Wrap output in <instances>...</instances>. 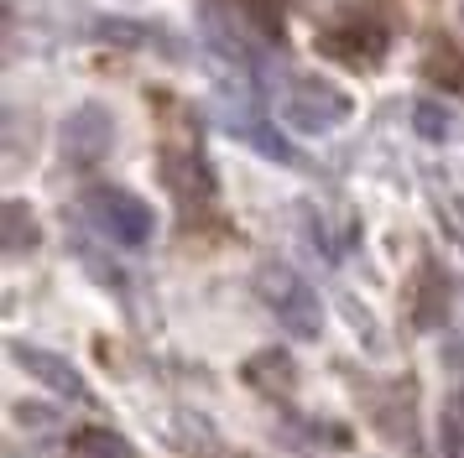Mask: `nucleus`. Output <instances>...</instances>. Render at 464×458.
Returning <instances> with one entry per match:
<instances>
[{
	"label": "nucleus",
	"mask_w": 464,
	"mask_h": 458,
	"mask_svg": "<svg viewBox=\"0 0 464 458\" xmlns=\"http://www.w3.org/2000/svg\"><path fill=\"white\" fill-rule=\"evenodd\" d=\"M225 125H230V136L251 141L256 151L266 157V162H276V167H297V151L272 130V115H261V110H256V100H246V104H225Z\"/></svg>",
	"instance_id": "1a4fd4ad"
},
{
	"label": "nucleus",
	"mask_w": 464,
	"mask_h": 458,
	"mask_svg": "<svg viewBox=\"0 0 464 458\" xmlns=\"http://www.w3.org/2000/svg\"><path fill=\"white\" fill-rule=\"evenodd\" d=\"M386 47H392V32L371 16H350V21H339V26H324V37H318V52H324V58L350 62V68L381 62Z\"/></svg>",
	"instance_id": "39448f33"
},
{
	"label": "nucleus",
	"mask_w": 464,
	"mask_h": 458,
	"mask_svg": "<svg viewBox=\"0 0 464 458\" xmlns=\"http://www.w3.org/2000/svg\"><path fill=\"white\" fill-rule=\"evenodd\" d=\"M157 177H162V187H168L178 204H214V172L188 146H162Z\"/></svg>",
	"instance_id": "6e6552de"
},
{
	"label": "nucleus",
	"mask_w": 464,
	"mask_h": 458,
	"mask_svg": "<svg viewBox=\"0 0 464 458\" xmlns=\"http://www.w3.org/2000/svg\"><path fill=\"white\" fill-rule=\"evenodd\" d=\"M58 146H63L68 162H79V167L105 162L110 146H115V120H110L100 104H79L63 120V130H58Z\"/></svg>",
	"instance_id": "0eeeda50"
},
{
	"label": "nucleus",
	"mask_w": 464,
	"mask_h": 458,
	"mask_svg": "<svg viewBox=\"0 0 464 458\" xmlns=\"http://www.w3.org/2000/svg\"><path fill=\"white\" fill-rule=\"evenodd\" d=\"M443 453L464 458V396L449 401V412H443Z\"/></svg>",
	"instance_id": "ddd939ff"
},
{
	"label": "nucleus",
	"mask_w": 464,
	"mask_h": 458,
	"mask_svg": "<svg viewBox=\"0 0 464 458\" xmlns=\"http://www.w3.org/2000/svg\"><path fill=\"white\" fill-rule=\"evenodd\" d=\"M422 302L418 308V318H422V329H439V318H443V276H439V266L428 261V281H422Z\"/></svg>",
	"instance_id": "f8f14e48"
},
{
	"label": "nucleus",
	"mask_w": 464,
	"mask_h": 458,
	"mask_svg": "<svg viewBox=\"0 0 464 458\" xmlns=\"http://www.w3.org/2000/svg\"><path fill=\"white\" fill-rule=\"evenodd\" d=\"M198 26H204V42H209L225 62H235V68H261L266 52H272L266 32L246 16L240 0H204V5H198Z\"/></svg>",
	"instance_id": "7ed1b4c3"
},
{
	"label": "nucleus",
	"mask_w": 464,
	"mask_h": 458,
	"mask_svg": "<svg viewBox=\"0 0 464 458\" xmlns=\"http://www.w3.org/2000/svg\"><path fill=\"white\" fill-rule=\"evenodd\" d=\"M256 291H261V302L272 308V318L293 339H318L324 333V308H318L314 287L287 261H261L256 266Z\"/></svg>",
	"instance_id": "f03ea898"
},
{
	"label": "nucleus",
	"mask_w": 464,
	"mask_h": 458,
	"mask_svg": "<svg viewBox=\"0 0 464 458\" xmlns=\"http://www.w3.org/2000/svg\"><path fill=\"white\" fill-rule=\"evenodd\" d=\"M11 359H22V370L32 375V380H43L53 396H63V401H94V391H89V380L79 375V365H68L58 349H43V344H22V339H11Z\"/></svg>",
	"instance_id": "423d86ee"
},
{
	"label": "nucleus",
	"mask_w": 464,
	"mask_h": 458,
	"mask_svg": "<svg viewBox=\"0 0 464 458\" xmlns=\"http://www.w3.org/2000/svg\"><path fill=\"white\" fill-rule=\"evenodd\" d=\"M350 115H355V100H350L334 79H324V73H297V79H287V89H282V115H276V120L293 125L297 136H329L339 125H350Z\"/></svg>",
	"instance_id": "f257e3e1"
},
{
	"label": "nucleus",
	"mask_w": 464,
	"mask_h": 458,
	"mask_svg": "<svg viewBox=\"0 0 464 458\" xmlns=\"http://www.w3.org/2000/svg\"><path fill=\"white\" fill-rule=\"evenodd\" d=\"M89 219L105 229L115 245L141 250L157 229V214H151L147 198H136L130 187H89Z\"/></svg>",
	"instance_id": "20e7f679"
},
{
	"label": "nucleus",
	"mask_w": 464,
	"mask_h": 458,
	"mask_svg": "<svg viewBox=\"0 0 464 458\" xmlns=\"http://www.w3.org/2000/svg\"><path fill=\"white\" fill-rule=\"evenodd\" d=\"M32 240H43V229H37V219H32V208L22 198H11L5 204V250L22 255V250H32Z\"/></svg>",
	"instance_id": "9b49d317"
},
{
	"label": "nucleus",
	"mask_w": 464,
	"mask_h": 458,
	"mask_svg": "<svg viewBox=\"0 0 464 458\" xmlns=\"http://www.w3.org/2000/svg\"><path fill=\"white\" fill-rule=\"evenodd\" d=\"M68 458H136V448H130L115 427H79Z\"/></svg>",
	"instance_id": "9d476101"
}]
</instances>
